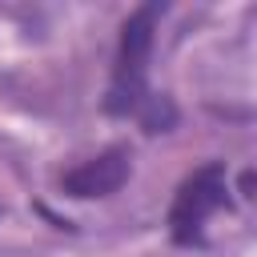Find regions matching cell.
<instances>
[{"mask_svg": "<svg viewBox=\"0 0 257 257\" xmlns=\"http://www.w3.org/2000/svg\"><path fill=\"white\" fill-rule=\"evenodd\" d=\"M165 4L149 0L133 8L120 24L116 56H112V80L104 92V112L108 116H141L157 92H149V60H153V40H157V20Z\"/></svg>", "mask_w": 257, "mask_h": 257, "instance_id": "6da1fadb", "label": "cell"}, {"mask_svg": "<svg viewBox=\"0 0 257 257\" xmlns=\"http://www.w3.org/2000/svg\"><path fill=\"white\" fill-rule=\"evenodd\" d=\"M229 205V173L225 161H205L197 165L173 193L169 205V237L185 249H201L205 245V225L217 209Z\"/></svg>", "mask_w": 257, "mask_h": 257, "instance_id": "7a4b0ae2", "label": "cell"}, {"mask_svg": "<svg viewBox=\"0 0 257 257\" xmlns=\"http://www.w3.org/2000/svg\"><path fill=\"white\" fill-rule=\"evenodd\" d=\"M133 173V157L128 149L112 145L80 165H72L64 177H60V193L64 197H76V201H92V197H112Z\"/></svg>", "mask_w": 257, "mask_h": 257, "instance_id": "3957f363", "label": "cell"}]
</instances>
